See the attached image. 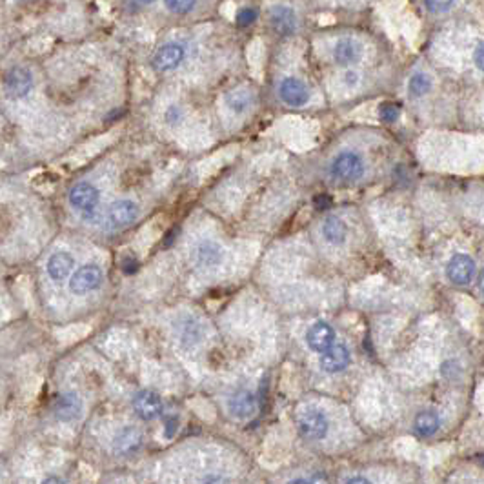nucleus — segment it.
I'll return each mask as SVG.
<instances>
[{
  "label": "nucleus",
  "instance_id": "nucleus-19",
  "mask_svg": "<svg viewBox=\"0 0 484 484\" xmlns=\"http://www.w3.org/2000/svg\"><path fill=\"white\" fill-rule=\"evenodd\" d=\"M322 237L333 246H339V244H344L346 237H348V228L339 217H328L322 224Z\"/></svg>",
  "mask_w": 484,
  "mask_h": 484
},
{
  "label": "nucleus",
  "instance_id": "nucleus-29",
  "mask_svg": "<svg viewBox=\"0 0 484 484\" xmlns=\"http://www.w3.org/2000/svg\"><path fill=\"white\" fill-rule=\"evenodd\" d=\"M177 426H179L177 419H169L168 423H166V437H168V439H171V437L177 433Z\"/></svg>",
  "mask_w": 484,
  "mask_h": 484
},
{
  "label": "nucleus",
  "instance_id": "nucleus-13",
  "mask_svg": "<svg viewBox=\"0 0 484 484\" xmlns=\"http://www.w3.org/2000/svg\"><path fill=\"white\" fill-rule=\"evenodd\" d=\"M228 410L237 419H248V417H251L257 411L255 395L251 394V392H246V389L237 392V394L229 397Z\"/></svg>",
  "mask_w": 484,
  "mask_h": 484
},
{
  "label": "nucleus",
  "instance_id": "nucleus-26",
  "mask_svg": "<svg viewBox=\"0 0 484 484\" xmlns=\"http://www.w3.org/2000/svg\"><path fill=\"white\" fill-rule=\"evenodd\" d=\"M399 113H401V109L395 104L388 102L380 106V119L385 122H395L399 119Z\"/></svg>",
  "mask_w": 484,
  "mask_h": 484
},
{
  "label": "nucleus",
  "instance_id": "nucleus-31",
  "mask_svg": "<svg viewBox=\"0 0 484 484\" xmlns=\"http://www.w3.org/2000/svg\"><path fill=\"white\" fill-rule=\"evenodd\" d=\"M137 260L135 259H130V257H126L124 262H122V268H124V273H133L135 270H137Z\"/></svg>",
  "mask_w": 484,
  "mask_h": 484
},
{
  "label": "nucleus",
  "instance_id": "nucleus-4",
  "mask_svg": "<svg viewBox=\"0 0 484 484\" xmlns=\"http://www.w3.org/2000/svg\"><path fill=\"white\" fill-rule=\"evenodd\" d=\"M329 421L326 417L325 411L317 410V408H310L304 411L298 419V430L303 433L304 439L308 441H320L328 435Z\"/></svg>",
  "mask_w": 484,
  "mask_h": 484
},
{
  "label": "nucleus",
  "instance_id": "nucleus-25",
  "mask_svg": "<svg viewBox=\"0 0 484 484\" xmlns=\"http://www.w3.org/2000/svg\"><path fill=\"white\" fill-rule=\"evenodd\" d=\"M424 6L430 13H446L454 6V0H424Z\"/></svg>",
  "mask_w": 484,
  "mask_h": 484
},
{
  "label": "nucleus",
  "instance_id": "nucleus-34",
  "mask_svg": "<svg viewBox=\"0 0 484 484\" xmlns=\"http://www.w3.org/2000/svg\"><path fill=\"white\" fill-rule=\"evenodd\" d=\"M479 286H480V290L484 291V270L480 272V277H479Z\"/></svg>",
  "mask_w": 484,
  "mask_h": 484
},
{
  "label": "nucleus",
  "instance_id": "nucleus-8",
  "mask_svg": "<svg viewBox=\"0 0 484 484\" xmlns=\"http://www.w3.org/2000/svg\"><path fill=\"white\" fill-rule=\"evenodd\" d=\"M279 95H281L282 102H286L288 106H294V108H298V106H304L308 102L310 91H308L306 84L303 80L288 77L279 86Z\"/></svg>",
  "mask_w": 484,
  "mask_h": 484
},
{
  "label": "nucleus",
  "instance_id": "nucleus-20",
  "mask_svg": "<svg viewBox=\"0 0 484 484\" xmlns=\"http://www.w3.org/2000/svg\"><path fill=\"white\" fill-rule=\"evenodd\" d=\"M295 13L294 9L286 8V6H275L272 9V26L279 33H291L295 30Z\"/></svg>",
  "mask_w": 484,
  "mask_h": 484
},
{
  "label": "nucleus",
  "instance_id": "nucleus-32",
  "mask_svg": "<svg viewBox=\"0 0 484 484\" xmlns=\"http://www.w3.org/2000/svg\"><path fill=\"white\" fill-rule=\"evenodd\" d=\"M346 483H368V479H364V477H350V479H346Z\"/></svg>",
  "mask_w": 484,
  "mask_h": 484
},
{
  "label": "nucleus",
  "instance_id": "nucleus-11",
  "mask_svg": "<svg viewBox=\"0 0 484 484\" xmlns=\"http://www.w3.org/2000/svg\"><path fill=\"white\" fill-rule=\"evenodd\" d=\"M306 341L311 350L322 353V351H326L328 348H332L333 346V341H335V332H333V328L328 325V322L319 320V322H315V325L308 329Z\"/></svg>",
  "mask_w": 484,
  "mask_h": 484
},
{
  "label": "nucleus",
  "instance_id": "nucleus-28",
  "mask_svg": "<svg viewBox=\"0 0 484 484\" xmlns=\"http://www.w3.org/2000/svg\"><path fill=\"white\" fill-rule=\"evenodd\" d=\"M473 62H476V66L480 69V71H484V42H480L476 48V53H473Z\"/></svg>",
  "mask_w": 484,
  "mask_h": 484
},
{
  "label": "nucleus",
  "instance_id": "nucleus-9",
  "mask_svg": "<svg viewBox=\"0 0 484 484\" xmlns=\"http://www.w3.org/2000/svg\"><path fill=\"white\" fill-rule=\"evenodd\" d=\"M133 408L137 415L144 421H152L162 413V399L150 389L138 392L133 399Z\"/></svg>",
  "mask_w": 484,
  "mask_h": 484
},
{
  "label": "nucleus",
  "instance_id": "nucleus-17",
  "mask_svg": "<svg viewBox=\"0 0 484 484\" xmlns=\"http://www.w3.org/2000/svg\"><path fill=\"white\" fill-rule=\"evenodd\" d=\"M75 266L73 257L66 253V251H59V253H53L48 260V275L52 277L53 281H64L66 277L71 273Z\"/></svg>",
  "mask_w": 484,
  "mask_h": 484
},
{
  "label": "nucleus",
  "instance_id": "nucleus-21",
  "mask_svg": "<svg viewBox=\"0 0 484 484\" xmlns=\"http://www.w3.org/2000/svg\"><path fill=\"white\" fill-rule=\"evenodd\" d=\"M439 426H441V421H439V415L435 411H421L415 417V430L423 437H432L433 433H437Z\"/></svg>",
  "mask_w": 484,
  "mask_h": 484
},
{
  "label": "nucleus",
  "instance_id": "nucleus-27",
  "mask_svg": "<svg viewBox=\"0 0 484 484\" xmlns=\"http://www.w3.org/2000/svg\"><path fill=\"white\" fill-rule=\"evenodd\" d=\"M255 18H257L255 9H250V8L241 9L237 15V24L238 26H250L251 22H255Z\"/></svg>",
  "mask_w": 484,
  "mask_h": 484
},
{
  "label": "nucleus",
  "instance_id": "nucleus-24",
  "mask_svg": "<svg viewBox=\"0 0 484 484\" xmlns=\"http://www.w3.org/2000/svg\"><path fill=\"white\" fill-rule=\"evenodd\" d=\"M197 0H164L166 8L173 13H190Z\"/></svg>",
  "mask_w": 484,
  "mask_h": 484
},
{
  "label": "nucleus",
  "instance_id": "nucleus-12",
  "mask_svg": "<svg viewBox=\"0 0 484 484\" xmlns=\"http://www.w3.org/2000/svg\"><path fill=\"white\" fill-rule=\"evenodd\" d=\"M320 368L326 373H339L350 364V351L342 344H333L320 355Z\"/></svg>",
  "mask_w": 484,
  "mask_h": 484
},
{
  "label": "nucleus",
  "instance_id": "nucleus-30",
  "mask_svg": "<svg viewBox=\"0 0 484 484\" xmlns=\"http://www.w3.org/2000/svg\"><path fill=\"white\" fill-rule=\"evenodd\" d=\"M344 83H346V86H350V87L357 86V84H359V75L355 73V71H348V73L344 75Z\"/></svg>",
  "mask_w": 484,
  "mask_h": 484
},
{
  "label": "nucleus",
  "instance_id": "nucleus-1",
  "mask_svg": "<svg viewBox=\"0 0 484 484\" xmlns=\"http://www.w3.org/2000/svg\"><path fill=\"white\" fill-rule=\"evenodd\" d=\"M329 173L339 182H355L363 177L364 162L357 153L342 152L332 160Z\"/></svg>",
  "mask_w": 484,
  "mask_h": 484
},
{
  "label": "nucleus",
  "instance_id": "nucleus-22",
  "mask_svg": "<svg viewBox=\"0 0 484 484\" xmlns=\"http://www.w3.org/2000/svg\"><path fill=\"white\" fill-rule=\"evenodd\" d=\"M226 102H228L231 111L244 113L248 108H250L251 102H253V97H251L250 91L237 90V91H231V93L226 97Z\"/></svg>",
  "mask_w": 484,
  "mask_h": 484
},
{
  "label": "nucleus",
  "instance_id": "nucleus-23",
  "mask_svg": "<svg viewBox=\"0 0 484 484\" xmlns=\"http://www.w3.org/2000/svg\"><path fill=\"white\" fill-rule=\"evenodd\" d=\"M432 90V78L426 73H415L408 83V91L411 97H424Z\"/></svg>",
  "mask_w": 484,
  "mask_h": 484
},
{
  "label": "nucleus",
  "instance_id": "nucleus-33",
  "mask_svg": "<svg viewBox=\"0 0 484 484\" xmlns=\"http://www.w3.org/2000/svg\"><path fill=\"white\" fill-rule=\"evenodd\" d=\"M328 202H329V200L325 199V197H319V199H317V206H319V207L326 206V204H328Z\"/></svg>",
  "mask_w": 484,
  "mask_h": 484
},
{
  "label": "nucleus",
  "instance_id": "nucleus-18",
  "mask_svg": "<svg viewBox=\"0 0 484 484\" xmlns=\"http://www.w3.org/2000/svg\"><path fill=\"white\" fill-rule=\"evenodd\" d=\"M80 410H83V402H80L78 395H75V394L61 395V397L56 399V402H55V413H56V417L62 421L77 419Z\"/></svg>",
  "mask_w": 484,
  "mask_h": 484
},
{
  "label": "nucleus",
  "instance_id": "nucleus-2",
  "mask_svg": "<svg viewBox=\"0 0 484 484\" xmlns=\"http://www.w3.org/2000/svg\"><path fill=\"white\" fill-rule=\"evenodd\" d=\"M99 200V190L93 184H90V182H80V184L73 186L71 191H69V202H71V206L80 213L83 219H87V221L95 217Z\"/></svg>",
  "mask_w": 484,
  "mask_h": 484
},
{
  "label": "nucleus",
  "instance_id": "nucleus-14",
  "mask_svg": "<svg viewBox=\"0 0 484 484\" xmlns=\"http://www.w3.org/2000/svg\"><path fill=\"white\" fill-rule=\"evenodd\" d=\"M363 56V46L353 39H341L333 46V59L341 66L357 62Z\"/></svg>",
  "mask_w": 484,
  "mask_h": 484
},
{
  "label": "nucleus",
  "instance_id": "nucleus-7",
  "mask_svg": "<svg viewBox=\"0 0 484 484\" xmlns=\"http://www.w3.org/2000/svg\"><path fill=\"white\" fill-rule=\"evenodd\" d=\"M33 87V77L28 69L24 68H13L6 75L4 78V90L8 93V97L11 99H22L26 97L28 93Z\"/></svg>",
  "mask_w": 484,
  "mask_h": 484
},
{
  "label": "nucleus",
  "instance_id": "nucleus-16",
  "mask_svg": "<svg viewBox=\"0 0 484 484\" xmlns=\"http://www.w3.org/2000/svg\"><path fill=\"white\" fill-rule=\"evenodd\" d=\"M140 442H143V433H140V430H137L135 426H126V428H122L121 432L115 435L113 448H115L117 454L126 455L135 452V449L140 446Z\"/></svg>",
  "mask_w": 484,
  "mask_h": 484
},
{
  "label": "nucleus",
  "instance_id": "nucleus-15",
  "mask_svg": "<svg viewBox=\"0 0 484 484\" xmlns=\"http://www.w3.org/2000/svg\"><path fill=\"white\" fill-rule=\"evenodd\" d=\"M222 259H224V251L213 241L200 242L197 250H195V260L199 262V266H204V268L219 266L222 262Z\"/></svg>",
  "mask_w": 484,
  "mask_h": 484
},
{
  "label": "nucleus",
  "instance_id": "nucleus-5",
  "mask_svg": "<svg viewBox=\"0 0 484 484\" xmlns=\"http://www.w3.org/2000/svg\"><path fill=\"white\" fill-rule=\"evenodd\" d=\"M102 270L97 266V264H87L78 268L77 272L71 275V281H69V290L77 295L87 294V291L97 290L100 284H102Z\"/></svg>",
  "mask_w": 484,
  "mask_h": 484
},
{
  "label": "nucleus",
  "instance_id": "nucleus-10",
  "mask_svg": "<svg viewBox=\"0 0 484 484\" xmlns=\"http://www.w3.org/2000/svg\"><path fill=\"white\" fill-rule=\"evenodd\" d=\"M182 61H184V49L181 44H166L157 49L152 64L157 71H169L177 68Z\"/></svg>",
  "mask_w": 484,
  "mask_h": 484
},
{
  "label": "nucleus",
  "instance_id": "nucleus-36",
  "mask_svg": "<svg viewBox=\"0 0 484 484\" xmlns=\"http://www.w3.org/2000/svg\"><path fill=\"white\" fill-rule=\"evenodd\" d=\"M480 464H483V466H484V455H483V457H480Z\"/></svg>",
  "mask_w": 484,
  "mask_h": 484
},
{
  "label": "nucleus",
  "instance_id": "nucleus-3",
  "mask_svg": "<svg viewBox=\"0 0 484 484\" xmlns=\"http://www.w3.org/2000/svg\"><path fill=\"white\" fill-rule=\"evenodd\" d=\"M138 217L137 204L131 200H117L106 210L104 215V228L108 231H117V229L126 228V226L133 224Z\"/></svg>",
  "mask_w": 484,
  "mask_h": 484
},
{
  "label": "nucleus",
  "instance_id": "nucleus-6",
  "mask_svg": "<svg viewBox=\"0 0 484 484\" xmlns=\"http://www.w3.org/2000/svg\"><path fill=\"white\" fill-rule=\"evenodd\" d=\"M446 275L454 284L464 286L471 282L473 275H476V260L470 255L464 253H457L449 259L448 266H446Z\"/></svg>",
  "mask_w": 484,
  "mask_h": 484
},
{
  "label": "nucleus",
  "instance_id": "nucleus-35",
  "mask_svg": "<svg viewBox=\"0 0 484 484\" xmlns=\"http://www.w3.org/2000/svg\"><path fill=\"white\" fill-rule=\"evenodd\" d=\"M140 2H147L150 4V2H155V0H140Z\"/></svg>",
  "mask_w": 484,
  "mask_h": 484
}]
</instances>
